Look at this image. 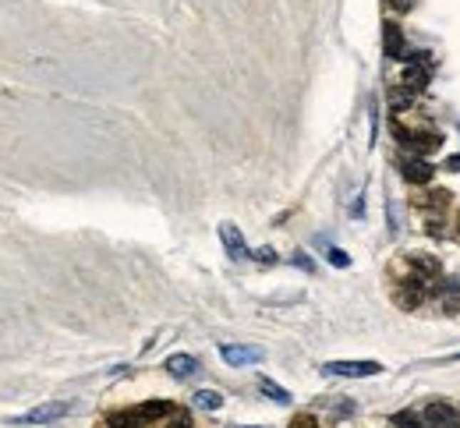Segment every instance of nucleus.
Returning <instances> with one entry per match:
<instances>
[{"instance_id": "obj_1", "label": "nucleus", "mask_w": 460, "mask_h": 428, "mask_svg": "<svg viewBox=\"0 0 460 428\" xmlns=\"http://www.w3.org/2000/svg\"><path fill=\"white\" fill-rule=\"evenodd\" d=\"M170 414V404L167 400H145L138 407H128V411H117L110 414V425L113 428H145V425H156L160 418Z\"/></svg>"}, {"instance_id": "obj_2", "label": "nucleus", "mask_w": 460, "mask_h": 428, "mask_svg": "<svg viewBox=\"0 0 460 428\" xmlns=\"http://www.w3.org/2000/svg\"><path fill=\"white\" fill-rule=\"evenodd\" d=\"M68 411H71V404H64V400H53V404H39V407H32V411H25V414H18V418H11V425H21V428L50 425V422H57V418H64Z\"/></svg>"}, {"instance_id": "obj_3", "label": "nucleus", "mask_w": 460, "mask_h": 428, "mask_svg": "<svg viewBox=\"0 0 460 428\" xmlns=\"http://www.w3.org/2000/svg\"><path fill=\"white\" fill-rule=\"evenodd\" d=\"M322 372L326 375H340V379H368V375H379L382 365L379 361H326Z\"/></svg>"}, {"instance_id": "obj_4", "label": "nucleus", "mask_w": 460, "mask_h": 428, "mask_svg": "<svg viewBox=\"0 0 460 428\" xmlns=\"http://www.w3.org/2000/svg\"><path fill=\"white\" fill-rule=\"evenodd\" d=\"M220 354H223V361H227L230 368L259 365V361L266 357V350H262V347H255V343H223V347H220Z\"/></svg>"}, {"instance_id": "obj_5", "label": "nucleus", "mask_w": 460, "mask_h": 428, "mask_svg": "<svg viewBox=\"0 0 460 428\" xmlns=\"http://www.w3.org/2000/svg\"><path fill=\"white\" fill-rule=\"evenodd\" d=\"M421 422L425 428H460V411L454 404H429L425 407V414H421Z\"/></svg>"}, {"instance_id": "obj_6", "label": "nucleus", "mask_w": 460, "mask_h": 428, "mask_svg": "<svg viewBox=\"0 0 460 428\" xmlns=\"http://www.w3.org/2000/svg\"><path fill=\"white\" fill-rule=\"evenodd\" d=\"M382 46H386V57H389V61H407L400 25H393V21H386V25H382Z\"/></svg>"}, {"instance_id": "obj_7", "label": "nucleus", "mask_w": 460, "mask_h": 428, "mask_svg": "<svg viewBox=\"0 0 460 428\" xmlns=\"http://www.w3.org/2000/svg\"><path fill=\"white\" fill-rule=\"evenodd\" d=\"M220 237H223V248L230 251V259H245L248 255V244H245V237H241V230L234 223H223L220 226Z\"/></svg>"}, {"instance_id": "obj_8", "label": "nucleus", "mask_w": 460, "mask_h": 428, "mask_svg": "<svg viewBox=\"0 0 460 428\" xmlns=\"http://www.w3.org/2000/svg\"><path fill=\"white\" fill-rule=\"evenodd\" d=\"M167 372H170L174 379H191V375L198 372V361H195L191 354H174V357H167Z\"/></svg>"}, {"instance_id": "obj_9", "label": "nucleus", "mask_w": 460, "mask_h": 428, "mask_svg": "<svg viewBox=\"0 0 460 428\" xmlns=\"http://www.w3.org/2000/svg\"><path fill=\"white\" fill-rule=\"evenodd\" d=\"M432 174H436V170H432L429 163H421V160H407V163H404V177H407L411 184H429Z\"/></svg>"}, {"instance_id": "obj_10", "label": "nucleus", "mask_w": 460, "mask_h": 428, "mask_svg": "<svg viewBox=\"0 0 460 428\" xmlns=\"http://www.w3.org/2000/svg\"><path fill=\"white\" fill-rule=\"evenodd\" d=\"M195 404H198L202 411H220V407H223V397H220L216 390H202V393H195Z\"/></svg>"}, {"instance_id": "obj_11", "label": "nucleus", "mask_w": 460, "mask_h": 428, "mask_svg": "<svg viewBox=\"0 0 460 428\" xmlns=\"http://www.w3.org/2000/svg\"><path fill=\"white\" fill-rule=\"evenodd\" d=\"M259 386H262V393H266L270 400H276V404H290V393H287L283 386H276L273 379H262Z\"/></svg>"}, {"instance_id": "obj_12", "label": "nucleus", "mask_w": 460, "mask_h": 428, "mask_svg": "<svg viewBox=\"0 0 460 428\" xmlns=\"http://www.w3.org/2000/svg\"><path fill=\"white\" fill-rule=\"evenodd\" d=\"M329 262H333V266H340V269H347V266H351L347 251H340V248H329Z\"/></svg>"}, {"instance_id": "obj_13", "label": "nucleus", "mask_w": 460, "mask_h": 428, "mask_svg": "<svg viewBox=\"0 0 460 428\" xmlns=\"http://www.w3.org/2000/svg\"><path fill=\"white\" fill-rule=\"evenodd\" d=\"M393 422H397L400 428H425L421 425V418H414V414H397Z\"/></svg>"}, {"instance_id": "obj_14", "label": "nucleus", "mask_w": 460, "mask_h": 428, "mask_svg": "<svg viewBox=\"0 0 460 428\" xmlns=\"http://www.w3.org/2000/svg\"><path fill=\"white\" fill-rule=\"evenodd\" d=\"M290 428H319V425H315V418H312V414H301V418H294V425Z\"/></svg>"}, {"instance_id": "obj_15", "label": "nucleus", "mask_w": 460, "mask_h": 428, "mask_svg": "<svg viewBox=\"0 0 460 428\" xmlns=\"http://www.w3.org/2000/svg\"><path fill=\"white\" fill-rule=\"evenodd\" d=\"M259 262H276V251L273 248H262V251H259Z\"/></svg>"}, {"instance_id": "obj_16", "label": "nucleus", "mask_w": 460, "mask_h": 428, "mask_svg": "<svg viewBox=\"0 0 460 428\" xmlns=\"http://www.w3.org/2000/svg\"><path fill=\"white\" fill-rule=\"evenodd\" d=\"M393 7H400V11H407V7H411V0H393Z\"/></svg>"}, {"instance_id": "obj_17", "label": "nucleus", "mask_w": 460, "mask_h": 428, "mask_svg": "<svg viewBox=\"0 0 460 428\" xmlns=\"http://www.w3.org/2000/svg\"><path fill=\"white\" fill-rule=\"evenodd\" d=\"M446 361H460V350H457V354H450V357H446Z\"/></svg>"}]
</instances>
